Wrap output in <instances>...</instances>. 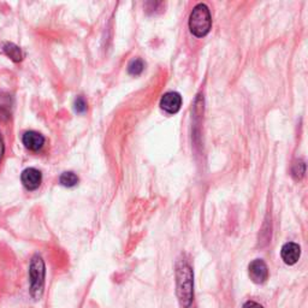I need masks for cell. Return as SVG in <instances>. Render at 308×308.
<instances>
[{"mask_svg": "<svg viewBox=\"0 0 308 308\" xmlns=\"http://www.w3.org/2000/svg\"><path fill=\"white\" fill-rule=\"evenodd\" d=\"M176 283H177V295L181 306L187 308L193 302V270L184 260L178 261L176 267Z\"/></svg>", "mask_w": 308, "mask_h": 308, "instance_id": "cell-1", "label": "cell"}, {"mask_svg": "<svg viewBox=\"0 0 308 308\" xmlns=\"http://www.w3.org/2000/svg\"><path fill=\"white\" fill-rule=\"evenodd\" d=\"M212 27L210 9L205 4H197L189 17V29L196 38H203L208 34Z\"/></svg>", "mask_w": 308, "mask_h": 308, "instance_id": "cell-2", "label": "cell"}, {"mask_svg": "<svg viewBox=\"0 0 308 308\" xmlns=\"http://www.w3.org/2000/svg\"><path fill=\"white\" fill-rule=\"evenodd\" d=\"M29 278H31V294L34 298L40 297L44 290L45 283V264L39 255L32 259L29 266Z\"/></svg>", "mask_w": 308, "mask_h": 308, "instance_id": "cell-3", "label": "cell"}, {"mask_svg": "<svg viewBox=\"0 0 308 308\" xmlns=\"http://www.w3.org/2000/svg\"><path fill=\"white\" fill-rule=\"evenodd\" d=\"M248 273H249L252 282L255 284H262L268 278V268L264 262V260L255 259L249 264Z\"/></svg>", "mask_w": 308, "mask_h": 308, "instance_id": "cell-4", "label": "cell"}, {"mask_svg": "<svg viewBox=\"0 0 308 308\" xmlns=\"http://www.w3.org/2000/svg\"><path fill=\"white\" fill-rule=\"evenodd\" d=\"M182 97L177 92H167L160 99V107L164 111L175 115L181 110Z\"/></svg>", "mask_w": 308, "mask_h": 308, "instance_id": "cell-5", "label": "cell"}, {"mask_svg": "<svg viewBox=\"0 0 308 308\" xmlns=\"http://www.w3.org/2000/svg\"><path fill=\"white\" fill-rule=\"evenodd\" d=\"M22 183L28 190H35L40 187L41 182H43V175L39 170L34 169V167H28L25 171L22 172L21 176Z\"/></svg>", "mask_w": 308, "mask_h": 308, "instance_id": "cell-6", "label": "cell"}, {"mask_svg": "<svg viewBox=\"0 0 308 308\" xmlns=\"http://www.w3.org/2000/svg\"><path fill=\"white\" fill-rule=\"evenodd\" d=\"M301 255V248L294 242H288L282 247L280 256L286 265H295Z\"/></svg>", "mask_w": 308, "mask_h": 308, "instance_id": "cell-7", "label": "cell"}, {"mask_svg": "<svg viewBox=\"0 0 308 308\" xmlns=\"http://www.w3.org/2000/svg\"><path fill=\"white\" fill-rule=\"evenodd\" d=\"M22 141L27 148L37 152L44 147L45 137L41 134L37 133V131H27L22 137Z\"/></svg>", "mask_w": 308, "mask_h": 308, "instance_id": "cell-8", "label": "cell"}, {"mask_svg": "<svg viewBox=\"0 0 308 308\" xmlns=\"http://www.w3.org/2000/svg\"><path fill=\"white\" fill-rule=\"evenodd\" d=\"M3 50H4L5 55H7L9 58L11 59V61L14 62H21L23 59V55H22V51L17 45H15L13 43H7L4 45V47H3Z\"/></svg>", "mask_w": 308, "mask_h": 308, "instance_id": "cell-9", "label": "cell"}, {"mask_svg": "<svg viewBox=\"0 0 308 308\" xmlns=\"http://www.w3.org/2000/svg\"><path fill=\"white\" fill-rule=\"evenodd\" d=\"M59 182H61V184L64 185V187L73 188L79 183V177H77L74 172H64L61 177H59Z\"/></svg>", "mask_w": 308, "mask_h": 308, "instance_id": "cell-10", "label": "cell"}, {"mask_svg": "<svg viewBox=\"0 0 308 308\" xmlns=\"http://www.w3.org/2000/svg\"><path fill=\"white\" fill-rule=\"evenodd\" d=\"M145 69V63L142 62V59H134V61L130 62L129 67H128V73L133 76H137L140 75Z\"/></svg>", "mask_w": 308, "mask_h": 308, "instance_id": "cell-11", "label": "cell"}, {"mask_svg": "<svg viewBox=\"0 0 308 308\" xmlns=\"http://www.w3.org/2000/svg\"><path fill=\"white\" fill-rule=\"evenodd\" d=\"M74 107H75V111H76L77 113H85L87 111V103H86L85 98L77 97L76 100H75Z\"/></svg>", "mask_w": 308, "mask_h": 308, "instance_id": "cell-12", "label": "cell"}, {"mask_svg": "<svg viewBox=\"0 0 308 308\" xmlns=\"http://www.w3.org/2000/svg\"><path fill=\"white\" fill-rule=\"evenodd\" d=\"M243 308H264V307H262L261 304L256 303V302H254V301H248V302H246V303H244Z\"/></svg>", "mask_w": 308, "mask_h": 308, "instance_id": "cell-13", "label": "cell"}, {"mask_svg": "<svg viewBox=\"0 0 308 308\" xmlns=\"http://www.w3.org/2000/svg\"><path fill=\"white\" fill-rule=\"evenodd\" d=\"M4 153H5V146H4V142H3L2 136H0V161L3 160V157H4Z\"/></svg>", "mask_w": 308, "mask_h": 308, "instance_id": "cell-14", "label": "cell"}]
</instances>
